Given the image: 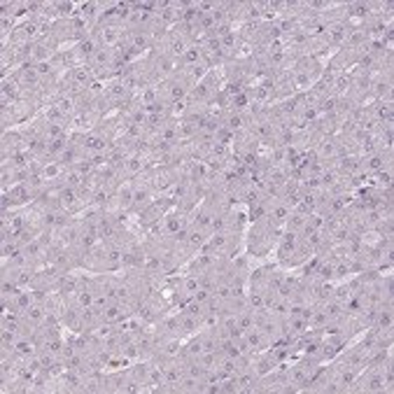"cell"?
I'll list each match as a JSON object with an SVG mask.
<instances>
[{"label": "cell", "mask_w": 394, "mask_h": 394, "mask_svg": "<svg viewBox=\"0 0 394 394\" xmlns=\"http://www.w3.org/2000/svg\"><path fill=\"white\" fill-rule=\"evenodd\" d=\"M283 233H285L283 224L273 217V215H269V217H264V219L247 226L245 250H243V252L254 261H266L269 257H273L276 245Z\"/></svg>", "instance_id": "cell-1"}, {"label": "cell", "mask_w": 394, "mask_h": 394, "mask_svg": "<svg viewBox=\"0 0 394 394\" xmlns=\"http://www.w3.org/2000/svg\"><path fill=\"white\" fill-rule=\"evenodd\" d=\"M276 264L285 271H297L301 264L308 261L313 257V250L311 245L306 243L304 236H297V233H287L285 231L280 236V240H278L276 245Z\"/></svg>", "instance_id": "cell-2"}, {"label": "cell", "mask_w": 394, "mask_h": 394, "mask_svg": "<svg viewBox=\"0 0 394 394\" xmlns=\"http://www.w3.org/2000/svg\"><path fill=\"white\" fill-rule=\"evenodd\" d=\"M392 385L388 378H385L383 367H367L360 371L355 378V383L350 385V394H374V392H392Z\"/></svg>", "instance_id": "cell-3"}, {"label": "cell", "mask_w": 394, "mask_h": 394, "mask_svg": "<svg viewBox=\"0 0 394 394\" xmlns=\"http://www.w3.org/2000/svg\"><path fill=\"white\" fill-rule=\"evenodd\" d=\"M131 182H133V203H131V210H128V217H131L133 224H135V217H138V215L145 210L149 203H154V201L159 198L161 194L156 191L152 180H149L145 173L138 175Z\"/></svg>", "instance_id": "cell-4"}, {"label": "cell", "mask_w": 394, "mask_h": 394, "mask_svg": "<svg viewBox=\"0 0 394 394\" xmlns=\"http://www.w3.org/2000/svg\"><path fill=\"white\" fill-rule=\"evenodd\" d=\"M147 66L152 68V73L156 75V80L159 82H166L168 77H173L177 73V68H180V61L175 59V56H170L168 52H163V49H152L147 56H145Z\"/></svg>", "instance_id": "cell-5"}, {"label": "cell", "mask_w": 394, "mask_h": 394, "mask_svg": "<svg viewBox=\"0 0 394 394\" xmlns=\"http://www.w3.org/2000/svg\"><path fill=\"white\" fill-rule=\"evenodd\" d=\"M91 35H94L96 42L103 49H114L121 45V40H124L126 26L124 24H98V26H94Z\"/></svg>", "instance_id": "cell-6"}, {"label": "cell", "mask_w": 394, "mask_h": 394, "mask_svg": "<svg viewBox=\"0 0 394 394\" xmlns=\"http://www.w3.org/2000/svg\"><path fill=\"white\" fill-rule=\"evenodd\" d=\"M35 201L31 187L24 182V184H14L10 191H5L3 196H0V208L3 210H21V208H28Z\"/></svg>", "instance_id": "cell-7"}, {"label": "cell", "mask_w": 394, "mask_h": 394, "mask_svg": "<svg viewBox=\"0 0 394 394\" xmlns=\"http://www.w3.org/2000/svg\"><path fill=\"white\" fill-rule=\"evenodd\" d=\"M26 152V138L21 128H12V131H3V140H0V161H10L12 156Z\"/></svg>", "instance_id": "cell-8"}, {"label": "cell", "mask_w": 394, "mask_h": 394, "mask_svg": "<svg viewBox=\"0 0 394 394\" xmlns=\"http://www.w3.org/2000/svg\"><path fill=\"white\" fill-rule=\"evenodd\" d=\"M360 159H362V173H367L369 177L376 175L378 170H383L388 163H394L392 149H376V152L362 154Z\"/></svg>", "instance_id": "cell-9"}, {"label": "cell", "mask_w": 394, "mask_h": 394, "mask_svg": "<svg viewBox=\"0 0 394 394\" xmlns=\"http://www.w3.org/2000/svg\"><path fill=\"white\" fill-rule=\"evenodd\" d=\"M61 52V47L56 45V42L45 35V38H38L31 45V63H45V61H52L56 54Z\"/></svg>", "instance_id": "cell-10"}, {"label": "cell", "mask_w": 394, "mask_h": 394, "mask_svg": "<svg viewBox=\"0 0 394 394\" xmlns=\"http://www.w3.org/2000/svg\"><path fill=\"white\" fill-rule=\"evenodd\" d=\"M371 329H378V332H392L394 329V301H385V304L376 308Z\"/></svg>", "instance_id": "cell-11"}, {"label": "cell", "mask_w": 394, "mask_h": 394, "mask_svg": "<svg viewBox=\"0 0 394 394\" xmlns=\"http://www.w3.org/2000/svg\"><path fill=\"white\" fill-rule=\"evenodd\" d=\"M168 28L182 24V0H161V10L156 14Z\"/></svg>", "instance_id": "cell-12"}, {"label": "cell", "mask_w": 394, "mask_h": 394, "mask_svg": "<svg viewBox=\"0 0 394 394\" xmlns=\"http://www.w3.org/2000/svg\"><path fill=\"white\" fill-rule=\"evenodd\" d=\"M369 117L376 119L378 124H394V105L385 103V100H371L367 103Z\"/></svg>", "instance_id": "cell-13"}, {"label": "cell", "mask_w": 394, "mask_h": 394, "mask_svg": "<svg viewBox=\"0 0 394 394\" xmlns=\"http://www.w3.org/2000/svg\"><path fill=\"white\" fill-rule=\"evenodd\" d=\"M68 80L73 82L80 91H87V89H91L98 82L96 75H94V70H91L89 66H77V68H73L68 73Z\"/></svg>", "instance_id": "cell-14"}, {"label": "cell", "mask_w": 394, "mask_h": 394, "mask_svg": "<svg viewBox=\"0 0 394 394\" xmlns=\"http://www.w3.org/2000/svg\"><path fill=\"white\" fill-rule=\"evenodd\" d=\"M175 313H177V318H180V327H182L184 339H187V336L198 334L201 329H203V322H201V315L187 311V308H180V311H175Z\"/></svg>", "instance_id": "cell-15"}, {"label": "cell", "mask_w": 394, "mask_h": 394, "mask_svg": "<svg viewBox=\"0 0 394 394\" xmlns=\"http://www.w3.org/2000/svg\"><path fill=\"white\" fill-rule=\"evenodd\" d=\"M308 217H311V215H306V212H301V210H297V208H292V212L287 215V219H285V224H283V229L287 233H297V236H301L306 231V226H308Z\"/></svg>", "instance_id": "cell-16"}, {"label": "cell", "mask_w": 394, "mask_h": 394, "mask_svg": "<svg viewBox=\"0 0 394 394\" xmlns=\"http://www.w3.org/2000/svg\"><path fill=\"white\" fill-rule=\"evenodd\" d=\"M201 353H203V346H201L198 334L187 336V339L182 341V353H180L182 360H198Z\"/></svg>", "instance_id": "cell-17"}, {"label": "cell", "mask_w": 394, "mask_h": 394, "mask_svg": "<svg viewBox=\"0 0 394 394\" xmlns=\"http://www.w3.org/2000/svg\"><path fill=\"white\" fill-rule=\"evenodd\" d=\"M219 394H240V385H238V378H226V381L219 383Z\"/></svg>", "instance_id": "cell-18"}]
</instances>
